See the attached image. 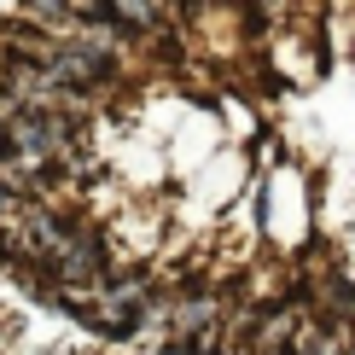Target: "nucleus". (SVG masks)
I'll list each match as a JSON object with an SVG mask.
<instances>
[{
    "label": "nucleus",
    "instance_id": "nucleus-1",
    "mask_svg": "<svg viewBox=\"0 0 355 355\" xmlns=\"http://www.w3.org/2000/svg\"><path fill=\"white\" fill-rule=\"evenodd\" d=\"M0 152H12V135H6V128H0Z\"/></svg>",
    "mask_w": 355,
    "mask_h": 355
}]
</instances>
